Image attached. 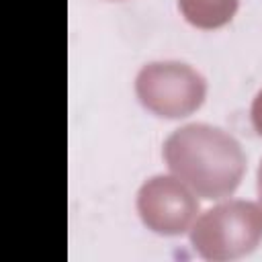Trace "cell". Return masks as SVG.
<instances>
[{"label": "cell", "mask_w": 262, "mask_h": 262, "mask_svg": "<svg viewBox=\"0 0 262 262\" xmlns=\"http://www.w3.org/2000/svg\"><path fill=\"white\" fill-rule=\"evenodd\" d=\"M139 102L158 117L178 119L194 113L207 96V80L192 66L176 59L149 61L135 76Z\"/></svg>", "instance_id": "3"}, {"label": "cell", "mask_w": 262, "mask_h": 262, "mask_svg": "<svg viewBox=\"0 0 262 262\" xmlns=\"http://www.w3.org/2000/svg\"><path fill=\"white\" fill-rule=\"evenodd\" d=\"M256 188H258V199H260V207H262V160H260L258 172H256Z\"/></svg>", "instance_id": "7"}, {"label": "cell", "mask_w": 262, "mask_h": 262, "mask_svg": "<svg viewBox=\"0 0 262 262\" xmlns=\"http://www.w3.org/2000/svg\"><path fill=\"white\" fill-rule=\"evenodd\" d=\"M262 242V207L231 199L207 209L190 227L192 250L213 262L248 256Z\"/></svg>", "instance_id": "2"}, {"label": "cell", "mask_w": 262, "mask_h": 262, "mask_svg": "<svg viewBox=\"0 0 262 262\" xmlns=\"http://www.w3.org/2000/svg\"><path fill=\"white\" fill-rule=\"evenodd\" d=\"M239 0H178L182 16L199 29H217L227 25L237 12Z\"/></svg>", "instance_id": "5"}, {"label": "cell", "mask_w": 262, "mask_h": 262, "mask_svg": "<svg viewBox=\"0 0 262 262\" xmlns=\"http://www.w3.org/2000/svg\"><path fill=\"white\" fill-rule=\"evenodd\" d=\"M174 176L207 201L229 196L246 172V154L239 141L209 123H188L174 129L162 147Z\"/></svg>", "instance_id": "1"}, {"label": "cell", "mask_w": 262, "mask_h": 262, "mask_svg": "<svg viewBox=\"0 0 262 262\" xmlns=\"http://www.w3.org/2000/svg\"><path fill=\"white\" fill-rule=\"evenodd\" d=\"M137 213L143 225L162 235H180L192 227L199 201L178 176L156 174L137 190Z\"/></svg>", "instance_id": "4"}, {"label": "cell", "mask_w": 262, "mask_h": 262, "mask_svg": "<svg viewBox=\"0 0 262 262\" xmlns=\"http://www.w3.org/2000/svg\"><path fill=\"white\" fill-rule=\"evenodd\" d=\"M250 119H252V125H254L256 133L262 135V88L256 92V96H254V100H252Z\"/></svg>", "instance_id": "6"}]
</instances>
